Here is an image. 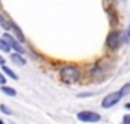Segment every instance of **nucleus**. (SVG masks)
I'll return each mask as SVG.
<instances>
[{
  "mask_svg": "<svg viewBox=\"0 0 130 124\" xmlns=\"http://www.w3.org/2000/svg\"><path fill=\"white\" fill-rule=\"evenodd\" d=\"M59 76H61V80H62L64 83L71 85V83H76V82L82 77V73H80V70H79L77 67H71V65H68V67L61 68Z\"/></svg>",
  "mask_w": 130,
  "mask_h": 124,
  "instance_id": "1",
  "label": "nucleus"
},
{
  "mask_svg": "<svg viewBox=\"0 0 130 124\" xmlns=\"http://www.w3.org/2000/svg\"><path fill=\"white\" fill-rule=\"evenodd\" d=\"M5 42H8V45L12 49V50H15V53H18V55H23L24 53V49H23V45L15 39V36L14 35H11V33H8V32H5L3 33V38H2Z\"/></svg>",
  "mask_w": 130,
  "mask_h": 124,
  "instance_id": "2",
  "label": "nucleus"
},
{
  "mask_svg": "<svg viewBox=\"0 0 130 124\" xmlns=\"http://www.w3.org/2000/svg\"><path fill=\"white\" fill-rule=\"evenodd\" d=\"M120 42H121V33H120V30H112L107 35V38H106V45L110 50H117L120 47Z\"/></svg>",
  "mask_w": 130,
  "mask_h": 124,
  "instance_id": "3",
  "label": "nucleus"
},
{
  "mask_svg": "<svg viewBox=\"0 0 130 124\" xmlns=\"http://www.w3.org/2000/svg\"><path fill=\"white\" fill-rule=\"evenodd\" d=\"M77 118L83 123H97L100 121V114L97 112H91V111H83V112H79L77 114Z\"/></svg>",
  "mask_w": 130,
  "mask_h": 124,
  "instance_id": "4",
  "label": "nucleus"
},
{
  "mask_svg": "<svg viewBox=\"0 0 130 124\" xmlns=\"http://www.w3.org/2000/svg\"><path fill=\"white\" fill-rule=\"evenodd\" d=\"M120 100H121L120 92H112V94H109V95H106V97L103 98L101 106H103V107H112V106H115Z\"/></svg>",
  "mask_w": 130,
  "mask_h": 124,
  "instance_id": "5",
  "label": "nucleus"
},
{
  "mask_svg": "<svg viewBox=\"0 0 130 124\" xmlns=\"http://www.w3.org/2000/svg\"><path fill=\"white\" fill-rule=\"evenodd\" d=\"M9 23H11V29H12L14 35H15V39H17L18 42H24V39H26V38H24V33L21 32V29H20L14 21H9Z\"/></svg>",
  "mask_w": 130,
  "mask_h": 124,
  "instance_id": "6",
  "label": "nucleus"
},
{
  "mask_svg": "<svg viewBox=\"0 0 130 124\" xmlns=\"http://www.w3.org/2000/svg\"><path fill=\"white\" fill-rule=\"evenodd\" d=\"M11 61L17 65H26V59L23 58V55H18V53H12L11 55Z\"/></svg>",
  "mask_w": 130,
  "mask_h": 124,
  "instance_id": "7",
  "label": "nucleus"
},
{
  "mask_svg": "<svg viewBox=\"0 0 130 124\" xmlns=\"http://www.w3.org/2000/svg\"><path fill=\"white\" fill-rule=\"evenodd\" d=\"M2 73H3V74H6L8 77L14 79V80H18V76H17V74L9 68V67H6V65H3V67H2Z\"/></svg>",
  "mask_w": 130,
  "mask_h": 124,
  "instance_id": "8",
  "label": "nucleus"
},
{
  "mask_svg": "<svg viewBox=\"0 0 130 124\" xmlns=\"http://www.w3.org/2000/svg\"><path fill=\"white\" fill-rule=\"evenodd\" d=\"M0 89H2V92L3 94H6V95H9V97H15V95H17V91H15L14 88H9V86H6V85L2 86Z\"/></svg>",
  "mask_w": 130,
  "mask_h": 124,
  "instance_id": "9",
  "label": "nucleus"
},
{
  "mask_svg": "<svg viewBox=\"0 0 130 124\" xmlns=\"http://www.w3.org/2000/svg\"><path fill=\"white\" fill-rule=\"evenodd\" d=\"M0 27H3L5 30H9V29H11V23H9L2 14H0Z\"/></svg>",
  "mask_w": 130,
  "mask_h": 124,
  "instance_id": "10",
  "label": "nucleus"
},
{
  "mask_svg": "<svg viewBox=\"0 0 130 124\" xmlns=\"http://www.w3.org/2000/svg\"><path fill=\"white\" fill-rule=\"evenodd\" d=\"M118 92H120V95H121V98H123L124 95H129V94H130V83H126V85L118 91Z\"/></svg>",
  "mask_w": 130,
  "mask_h": 124,
  "instance_id": "11",
  "label": "nucleus"
},
{
  "mask_svg": "<svg viewBox=\"0 0 130 124\" xmlns=\"http://www.w3.org/2000/svg\"><path fill=\"white\" fill-rule=\"evenodd\" d=\"M0 50L5 52V53H9L11 52V47L8 45V42H5L3 39H0Z\"/></svg>",
  "mask_w": 130,
  "mask_h": 124,
  "instance_id": "12",
  "label": "nucleus"
},
{
  "mask_svg": "<svg viewBox=\"0 0 130 124\" xmlns=\"http://www.w3.org/2000/svg\"><path fill=\"white\" fill-rule=\"evenodd\" d=\"M0 111H2L3 114H6V115H12V111H11L6 104H0Z\"/></svg>",
  "mask_w": 130,
  "mask_h": 124,
  "instance_id": "13",
  "label": "nucleus"
},
{
  "mask_svg": "<svg viewBox=\"0 0 130 124\" xmlns=\"http://www.w3.org/2000/svg\"><path fill=\"white\" fill-rule=\"evenodd\" d=\"M0 85H2V86L6 85V77H5V74H3L2 71H0Z\"/></svg>",
  "mask_w": 130,
  "mask_h": 124,
  "instance_id": "14",
  "label": "nucleus"
},
{
  "mask_svg": "<svg viewBox=\"0 0 130 124\" xmlns=\"http://www.w3.org/2000/svg\"><path fill=\"white\" fill-rule=\"evenodd\" d=\"M123 124H130V114L123 117Z\"/></svg>",
  "mask_w": 130,
  "mask_h": 124,
  "instance_id": "15",
  "label": "nucleus"
},
{
  "mask_svg": "<svg viewBox=\"0 0 130 124\" xmlns=\"http://www.w3.org/2000/svg\"><path fill=\"white\" fill-rule=\"evenodd\" d=\"M5 58H3V56H2V55H0V65H2V67H3V65H5Z\"/></svg>",
  "mask_w": 130,
  "mask_h": 124,
  "instance_id": "16",
  "label": "nucleus"
},
{
  "mask_svg": "<svg viewBox=\"0 0 130 124\" xmlns=\"http://www.w3.org/2000/svg\"><path fill=\"white\" fill-rule=\"evenodd\" d=\"M130 38V26H129V29H127V32H126V39H129Z\"/></svg>",
  "mask_w": 130,
  "mask_h": 124,
  "instance_id": "17",
  "label": "nucleus"
},
{
  "mask_svg": "<svg viewBox=\"0 0 130 124\" xmlns=\"http://www.w3.org/2000/svg\"><path fill=\"white\" fill-rule=\"evenodd\" d=\"M126 109H130V103H127V104H126Z\"/></svg>",
  "mask_w": 130,
  "mask_h": 124,
  "instance_id": "18",
  "label": "nucleus"
},
{
  "mask_svg": "<svg viewBox=\"0 0 130 124\" xmlns=\"http://www.w3.org/2000/svg\"><path fill=\"white\" fill-rule=\"evenodd\" d=\"M0 124H5V123H3V120H0Z\"/></svg>",
  "mask_w": 130,
  "mask_h": 124,
  "instance_id": "19",
  "label": "nucleus"
}]
</instances>
